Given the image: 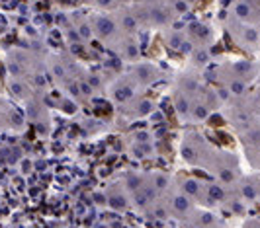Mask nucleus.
Returning a JSON list of instances; mask_svg holds the SVG:
<instances>
[{"instance_id": "obj_10", "label": "nucleus", "mask_w": 260, "mask_h": 228, "mask_svg": "<svg viewBox=\"0 0 260 228\" xmlns=\"http://www.w3.org/2000/svg\"><path fill=\"white\" fill-rule=\"evenodd\" d=\"M242 228H260V220L258 218H248Z\"/></svg>"}, {"instance_id": "obj_5", "label": "nucleus", "mask_w": 260, "mask_h": 228, "mask_svg": "<svg viewBox=\"0 0 260 228\" xmlns=\"http://www.w3.org/2000/svg\"><path fill=\"white\" fill-rule=\"evenodd\" d=\"M238 191H240V197L242 201H256L260 197V189H258V183L250 181V179H240L238 181Z\"/></svg>"}, {"instance_id": "obj_2", "label": "nucleus", "mask_w": 260, "mask_h": 228, "mask_svg": "<svg viewBox=\"0 0 260 228\" xmlns=\"http://www.w3.org/2000/svg\"><path fill=\"white\" fill-rule=\"evenodd\" d=\"M233 16L242 23H254L260 19V14H256L254 6L248 0H237L233 4Z\"/></svg>"}, {"instance_id": "obj_11", "label": "nucleus", "mask_w": 260, "mask_h": 228, "mask_svg": "<svg viewBox=\"0 0 260 228\" xmlns=\"http://www.w3.org/2000/svg\"><path fill=\"white\" fill-rule=\"evenodd\" d=\"M258 99H260V90H258Z\"/></svg>"}, {"instance_id": "obj_8", "label": "nucleus", "mask_w": 260, "mask_h": 228, "mask_svg": "<svg viewBox=\"0 0 260 228\" xmlns=\"http://www.w3.org/2000/svg\"><path fill=\"white\" fill-rule=\"evenodd\" d=\"M194 60H195L197 64L209 62V51H207L205 47H195V49H194Z\"/></svg>"}, {"instance_id": "obj_12", "label": "nucleus", "mask_w": 260, "mask_h": 228, "mask_svg": "<svg viewBox=\"0 0 260 228\" xmlns=\"http://www.w3.org/2000/svg\"><path fill=\"white\" fill-rule=\"evenodd\" d=\"M258 189H260V179H258Z\"/></svg>"}, {"instance_id": "obj_1", "label": "nucleus", "mask_w": 260, "mask_h": 228, "mask_svg": "<svg viewBox=\"0 0 260 228\" xmlns=\"http://www.w3.org/2000/svg\"><path fill=\"white\" fill-rule=\"evenodd\" d=\"M221 72H227L223 76V82H227V80H244V82H248L256 74V66L250 60H233L231 64H225L221 68Z\"/></svg>"}, {"instance_id": "obj_3", "label": "nucleus", "mask_w": 260, "mask_h": 228, "mask_svg": "<svg viewBox=\"0 0 260 228\" xmlns=\"http://www.w3.org/2000/svg\"><path fill=\"white\" fill-rule=\"evenodd\" d=\"M182 189L186 197L195 199V201H207V185L195 177H186L182 181Z\"/></svg>"}, {"instance_id": "obj_9", "label": "nucleus", "mask_w": 260, "mask_h": 228, "mask_svg": "<svg viewBox=\"0 0 260 228\" xmlns=\"http://www.w3.org/2000/svg\"><path fill=\"white\" fill-rule=\"evenodd\" d=\"M176 107H178V111L180 113H190V109H192V103H190V99L184 95V94H178V97H176Z\"/></svg>"}, {"instance_id": "obj_6", "label": "nucleus", "mask_w": 260, "mask_h": 228, "mask_svg": "<svg viewBox=\"0 0 260 228\" xmlns=\"http://www.w3.org/2000/svg\"><path fill=\"white\" fill-rule=\"evenodd\" d=\"M227 199V191L223 185H207V203H223Z\"/></svg>"}, {"instance_id": "obj_4", "label": "nucleus", "mask_w": 260, "mask_h": 228, "mask_svg": "<svg viewBox=\"0 0 260 228\" xmlns=\"http://www.w3.org/2000/svg\"><path fill=\"white\" fill-rule=\"evenodd\" d=\"M190 35H192L199 45H205V43H209V41L213 39V29H211L209 25L201 23V21H195V23L190 25Z\"/></svg>"}, {"instance_id": "obj_7", "label": "nucleus", "mask_w": 260, "mask_h": 228, "mask_svg": "<svg viewBox=\"0 0 260 228\" xmlns=\"http://www.w3.org/2000/svg\"><path fill=\"white\" fill-rule=\"evenodd\" d=\"M192 115H194V121H205L211 113V107L207 103H194L192 105Z\"/></svg>"}]
</instances>
